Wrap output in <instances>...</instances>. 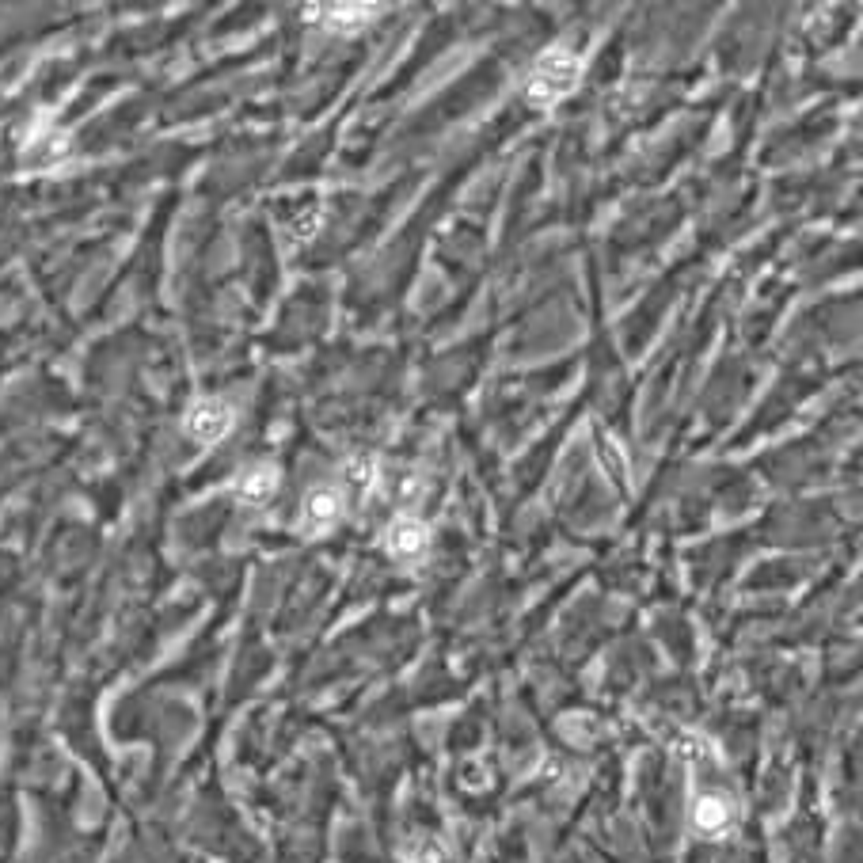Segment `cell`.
Wrapping results in <instances>:
<instances>
[{
  "label": "cell",
  "instance_id": "3",
  "mask_svg": "<svg viewBox=\"0 0 863 863\" xmlns=\"http://www.w3.org/2000/svg\"><path fill=\"white\" fill-rule=\"evenodd\" d=\"M339 518H343V495L335 487H312L297 525H301L305 537H324Z\"/></svg>",
  "mask_w": 863,
  "mask_h": 863
},
{
  "label": "cell",
  "instance_id": "7",
  "mask_svg": "<svg viewBox=\"0 0 863 863\" xmlns=\"http://www.w3.org/2000/svg\"><path fill=\"white\" fill-rule=\"evenodd\" d=\"M232 491L244 506H267L274 499V491H278V468L274 464H251L236 476Z\"/></svg>",
  "mask_w": 863,
  "mask_h": 863
},
{
  "label": "cell",
  "instance_id": "4",
  "mask_svg": "<svg viewBox=\"0 0 863 863\" xmlns=\"http://www.w3.org/2000/svg\"><path fill=\"white\" fill-rule=\"evenodd\" d=\"M692 825L700 837H723L730 825H734V803H730L723 791H704L696 795L692 803Z\"/></svg>",
  "mask_w": 863,
  "mask_h": 863
},
{
  "label": "cell",
  "instance_id": "10",
  "mask_svg": "<svg viewBox=\"0 0 863 863\" xmlns=\"http://www.w3.org/2000/svg\"><path fill=\"white\" fill-rule=\"evenodd\" d=\"M673 749H677V757H681V761H689L692 768L719 765V749H715V742L704 738V734H681Z\"/></svg>",
  "mask_w": 863,
  "mask_h": 863
},
{
  "label": "cell",
  "instance_id": "6",
  "mask_svg": "<svg viewBox=\"0 0 863 863\" xmlns=\"http://www.w3.org/2000/svg\"><path fill=\"white\" fill-rule=\"evenodd\" d=\"M430 544V529L419 518H396L384 533V552L396 559H419Z\"/></svg>",
  "mask_w": 863,
  "mask_h": 863
},
{
  "label": "cell",
  "instance_id": "2",
  "mask_svg": "<svg viewBox=\"0 0 863 863\" xmlns=\"http://www.w3.org/2000/svg\"><path fill=\"white\" fill-rule=\"evenodd\" d=\"M183 430H187V434H191L198 445L221 442V438H225V434L232 430V407L225 400H217V396H210V400H198L191 411H187Z\"/></svg>",
  "mask_w": 863,
  "mask_h": 863
},
{
  "label": "cell",
  "instance_id": "12",
  "mask_svg": "<svg viewBox=\"0 0 863 863\" xmlns=\"http://www.w3.org/2000/svg\"><path fill=\"white\" fill-rule=\"evenodd\" d=\"M419 863H445L442 856V844H434V841H426L419 848Z\"/></svg>",
  "mask_w": 863,
  "mask_h": 863
},
{
  "label": "cell",
  "instance_id": "9",
  "mask_svg": "<svg viewBox=\"0 0 863 863\" xmlns=\"http://www.w3.org/2000/svg\"><path fill=\"white\" fill-rule=\"evenodd\" d=\"M377 480H381V472H377V457H373V453H354V457L343 464V487L354 499L369 495Z\"/></svg>",
  "mask_w": 863,
  "mask_h": 863
},
{
  "label": "cell",
  "instance_id": "8",
  "mask_svg": "<svg viewBox=\"0 0 863 863\" xmlns=\"http://www.w3.org/2000/svg\"><path fill=\"white\" fill-rule=\"evenodd\" d=\"M69 156V134L65 130H42L27 141V149H23V164L27 168H35V172H46V168H54Z\"/></svg>",
  "mask_w": 863,
  "mask_h": 863
},
{
  "label": "cell",
  "instance_id": "5",
  "mask_svg": "<svg viewBox=\"0 0 863 863\" xmlns=\"http://www.w3.org/2000/svg\"><path fill=\"white\" fill-rule=\"evenodd\" d=\"M308 23H316V20H324L327 23V31H339V35H350V31H362L365 23H373L377 20V4H324V8H305Z\"/></svg>",
  "mask_w": 863,
  "mask_h": 863
},
{
  "label": "cell",
  "instance_id": "11",
  "mask_svg": "<svg viewBox=\"0 0 863 863\" xmlns=\"http://www.w3.org/2000/svg\"><path fill=\"white\" fill-rule=\"evenodd\" d=\"M419 495H422V480L411 468H396V472L388 476V499H396L400 506H411Z\"/></svg>",
  "mask_w": 863,
  "mask_h": 863
},
{
  "label": "cell",
  "instance_id": "1",
  "mask_svg": "<svg viewBox=\"0 0 863 863\" xmlns=\"http://www.w3.org/2000/svg\"><path fill=\"white\" fill-rule=\"evenodd\" d=\"M578 77H582V58L571 54V50H544L533 65V73L525 80V103L529 107H540V111H548V107H556L559 99H567L575 92Z\"/></svg>",
  "mask_w": 863,
  "mask_h": 863
}]
</instances>
